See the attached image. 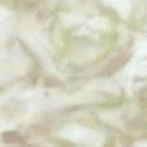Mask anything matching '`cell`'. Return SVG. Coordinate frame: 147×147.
I'll use <instances>...</instances> for the list:
<instances>
[{
	"label": "cell",
	"mask_w": 147,
	"mask_h": 147,
	"mask_svg": "<svg viewBox=\"0 0 147 147\" xmlns=\"http://www.w3.org/2000/svg\"><path fill=\"white\" fill-rule=\"evenodd\" d=\"M18 138H19V136H17L15 133L8 132L3 135V140H4L5 142H14V141H16Z\"/></svg>",
	"instance_id": "obj_1"
}]
</instances>
